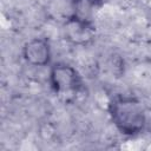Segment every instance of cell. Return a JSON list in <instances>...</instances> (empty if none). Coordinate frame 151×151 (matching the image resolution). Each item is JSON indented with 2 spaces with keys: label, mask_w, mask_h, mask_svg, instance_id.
<instances>
[{
  "label": "cell",
  "mask_w": 151,
  "mask_h": 151,
  "mask_svg": "<svg viewBox=\"0 0 151 151\" xmlns=\"http://www.w3.org/2000/svg\"><path fill=\"white\" fill-rule=\"evenodd\" d=\"M48 84L55 94H76L85 90L81 73L65 61H57L50 66Z\"/></svg>",
  "instance_id": "obj_2"
},
{
  "label": "cell",
  "mask_w": 151,
  "mask_h": 151,
  "mask_svg": "<svg viewBox=\"0 0 151 151\" xmlns=\"http://www.w3.org/2000/svg\"><path fill=\"white\" fill-rule=\"evenodd\" d=\"M73 2L76 5H81V4H85L87 6H91V7H99L104 4V0H73Z\"/></svg>",
  "instance_id": "obj_5"
},
{
  "label": "cell",
  "mask_w": 151,
  "mask_h": 151,
  "mask_svg": "<svg viewBox=\"0 0 151 151\" xmlns=\"http://www.w3.org/2000/svg\"><path fill=\"white\" fill-rule=\"evenodd\" d=\"M61 35L73 46H87L96 39V25L77 12L68 14L61 25Z\"/></svg>",
  "instance_id": "obj_3"
},
{
  "label": "cell",
  "mask_w": 151,
  "mask_h": 151,
  "mask_svg": "<svg viewBox=\"0 0 151 151\" xmlns=\"http://www.w3.org/2000/svg\"><path fill=\"white\" fill-rule=\"evenodd\" d=\"M24 61L32 67H50L52 65V46L47 38L35 37L21 47Z\"/></svg>",
  "instance_id": "obj_4"
},
{
  "label": "cell",
  "mask_w": 151,
  "mask_h": 151,
  "mask_svg": "<svg viewBox=\"0 0 151 151\" xmlns=\"http://www.w3.org/2000/svg\"><path fill=\"white\" fill-rule=\"evenodd\" d=\"M107 113L114 129L125 137L140 136L146 129V110L136 94H113L107 101Z\"/></svg>",
  "instance_id": "obj_1"
}]
</instances>
